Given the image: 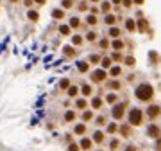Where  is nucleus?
<instances>
[{
	"instance_id": "obj_11",
	"label": "nucleus",
	"mask_w": 161,
	"mask_h": 151,
	"mask_svg": "<svg viewBox=\"0 0 161 151\" xmlns=\"http://www.w3.org/2000/svg\"><path fill=\"white\" fill-rule=\"evenodd\" d=\"M79 70L80 72H86V70H88V65H86V63H79Z\"/></svg>"
},
{
	"instance_id": "obj_16",
	"label": "nucleus",
	"mask_w": 161,
	"mask_h": 151,
	"mask_svg": "<svg viewBox=\"0 0 161 151\" xmlns=\"http://www.w3.org/2000/svg\"><path fill=\"white\" fill-rule=\"evenodd\" d=\"M68 94H70V95H75V94H77V88H75V86H70V88H68Z\"/></svg>"
},
{
	"instance_id": "obj_33",
	"label": "nucleus",
	"mask_w": 161,
	"mask_h": 151,
	"mask_svg": "<svg viewBox=\"0 0 161 151\" xmlns=\"http://www.w3.org/2000/svg\"><path fill=\"white\" fill-rule=\"evenodd\" d=\"M73 43H77V45L80 43V38H79V36H75V38H73Z\"/></svg>"
},
{
	"instance_id": "obj_13",
	"label": "nucleus",
	"mask_w": 161,
	"mask_h": 151,
	"mask_svg": "<svg viewBox=\"0 0 161 151\" xmlns=\"http://www.w3.org/2000/svg\"><path fill=\"white\" fill-rule=\"evenodd\" d=\"M82 94H84V95H90V94H91V88L88 86V85H86V86L82 88Z\"/></svg>"
},
{
	"instance_id": "obj_20",
	"label": "nucleus",
	"mask_w": 161,
	"mask_h": 151,
	"mask_svg": "<svg viewBox=\"0 0 161 151\" xmlns=\"http://www.w3.org/2000/svg\"><path fill=\"white\" fill-rule=\"evenodd\" d=\"M61 88H68V81H66V79L61 81Z\"/></svg>"
},
{
	"instance_id": "obj_14",
	"label": "nucleus",
	"mask_w": 161,
	"mask_h": 151,
	"mask_svg": "<svg viewBox=\"0 0 161 151\" xmlns=\"http://www.w3.org/2000/svg\"><path fill=\"white\" fill-rule=\"evenodd\" d=\"M29 18H30V20H38V13L30 11V13H29Z\"/></svg>"
},
{
	"instance_id": "obj_38",
	"label": "nucleus",
	"mask_w": 161,
	"mask_h": 151,
	"mask_svg": "<svg viewBox=\"0 0 161 151\" xmlns=\"http://www.w3.org/2000/svg\"><path fill=\"white\" fill-rule=\"evenodd\" d=\"M93 2H95V0H93Z\"/></svg>"
},
{
	"instance_id": "obj_6",
	"label": "nucleus",
	"mask_w": 161,
	"mask_h": 151,
	"mask_svg": "<svg viewBox=\"0 0 161 151\" xmlns=\"http://www.w3.org/2000/svg\"><path fill=\"white\" fill-rule=\"evenodd\" d=\"M149 135H151V137H156V135H158V128H156V126H151V128H149Z\"/></svg>"
},
{
	"instance_id": "obj_28",
	"label": "nucleus",
	"mask_w": 161,
	"mask_h": 151,
	"mask_svg": "<svg viewBox=\"0 0 161 151\" xmlns=\"http://www.w3.org/2000/svg\"><path fill=\"white\" fill-rule=\"evenodd\" d=\"M115 148H118V140H113V142H111V149H115Z\"/></svg>"
},
{
	"instance_id": "obj_29",
	"label": "nucleus",
	"mask_w": 161,
	"mask_h": 151,
	"mask_svg": "<svg viewBox=\"0 0 161 151\" xmlns=\"http://www.w3.org/2000/svg\"><path fill=\"white\" fill-rule=\"evenodd\" d=\"M77 106H79V108H84V106H86V101H79Z\"/></svg>"
},
{
	"instance_id": "obj_8",
	"label": "nucleus",
	"mask_w": 161,
	"mask_h": 151,
	"mask_svg": "<svg viewBox=\"0 0 161 151\" xmlns=\"http://www.w3.org/2000/svg\"><path fill=\"white\" fill-rule=\"evenodd\" d=\"M52 14H54V18H63V11H59V9H56Z\"/></svg>"
},
{
	"instance_id": "obj_36",
	"label": "nucleus",
	"mask_w": 161,
	"mask_h": 151,
	"mask_svg": "<svg viewBox=\"0 0 161 151\" xmlns=\"http://www.w3.org/2000/svg\"><path fill=\"white\" fill-rule=\"evenodd\" d=\"M127 151H134V149H132V148H127Z\"/></svg>"
},
{
	"instance_id": "obj_37",
	"label": "nucleus",
	"mask_w": 161,
	"mask_h": 151,
	"mask_svg": "<svg viewBox=\"0 0 161 151\" xmlns=\"http://www.w3.org/2000/svg\"><path fill=\"white\" fill-rule=\"evenodd\" d=\"M113 2H120V0H113Z\"/></svg>"
},
{
	"instance_id": "obj_7",
	"label": "nucleus",
	"mask_w": 161,
	"mask_h": 151,
	"mask_svg": "<svg viewBox=\"0 0 161 151\" xmlns=\"http://www.w3.org/2000/svg\"><path fill=\"white\" fill-rule=\"evenodd\" d=\"M80 146H82V148H84V149H90V146H91V142L88 140V139H84V140H82V144H80Z\"/></svg>"
},
{
	"instance_id": "obj_17",
	"label": "nucleus",
	"mask_w": 161,
	"mask_h": 151,
	"mask_svg": "<svg viewBox=\"0 0 161 151\" xmlns=\"http://www.w3.org/2000/svg\"><path fill=\"white\" fill-rule=\"evenodd\" d=\"M113 47H115V49H122V47H124V43H122V41H115V43H113Z\"/></svg>"
},
{
	"instance_id": "obj_10",
	"label": "nucleus",
	"mask_w": 161,
	"mask_h": 151,
	"mask_svg": "<svg viewBox=\"0 0 161 151\" xmlns=\"http://www.w3.org/2000/svg\"><path fill=\"white\" fill-rule=\"evenodd\" d=\"M75 133H84V126H82V124H79V126H75Z\"/></svg>"
},
{
	"instance_id": "obj_35",
	"label": "nucleus",
	"mask_w": 161,
	"mask_h": 151,
	"mask_svg": "<svg viewBox=\"0 0 161 151\" xmlns=\"http://www.w3.org/2000/svg\"><path fill=\"white\" fill-rule=\"evenodd\" d=\"M36 2H38V4H43V2H45V0H36Z\"/></svg>"
},
{
	"instance_id": "obj_23",
	"label": "nucleus",
	"mask_w": 161,
	"mask_h": 151,
	"mask_svg": "<svg viewBox=\"0 0 161 151\" xmlns=\"http://www.w3.org/2000/svg\"><path fill=\"white\" fill-rule=\"evenodd\" d=\"M111 74H113V76H118V74H120V69H118V67H116V69H113Z\"/></svg>"
},
{
	"instance_id": "obj_25",
	"label": "nucleus",
	"mask_w": 161,
	"mask_h": 151,
	"mask_svg": "<svg viewBox=\"0 0 161 151\" xmlns=\"http://www.w3.org/2000/svg\"><path fill=\"white\" fill-rule=\"evenodd\" d=\"M106 22H108V23H115V16H108Z\"/></svg>"
},
{
	"instance_id": "obj_2",
	"label": "nucleus",
	"mask_w": 161,
	"mask_h": 151,
	"mask_svg": "<svg viewBox=\"0 0 161 151\" xmlns=\"http://www.w3.org/2000/svg\"><path fill=\"white\" fill-rule=\"evenodd\" d=\"M129 121H131L134 126H138V124L141 122V110H138V108L131 110V113H129Z\"/></svg>"
},
{
	"instance_id": "obj_22",
	"label": "nucleus",
	"mask_w": 161,
	"mask_h": 151,
	"mask_svg": "<svg viewBox=\"0 0 161 151\" xmlns=\"http://www.w3.org/2000/svg\"><path fill=\"white\" fill-rule=\"evenodd\" d=\"M118 34H120L118 29H111V36H118Z\"/></svg>"
},
{
	"instance_id": "obj_30",
	"label": "nucleus",
	"mask_w": 161,
	"mask_h": 151,
	"mask_svg": "<svg viewBox=\"0 0 161 151\" xmlns=\"http://www.w3.org/2000/svg\"><path fill=\"white\" fill-rule=\"evenodd\" d=\"M104 122H106L104 117H99V119H97V124H104Z\"/></svg>"
},
{
	"instance_id": "obj_4",
	"label": "nucleus",
	"mask_w": 161,
	"mask_h": 151,
	"mask_svg": "<svg viewBox=\"0 0 161 151\" xmlns=\"http://www.w3.org/2000/svg\"><path fill=\"white\" fill-rule=\"evenodd\" d=\"M102 79H106V72H102V70L93 72V81H102Z\"/></svg>"
},
{
	"instance_id": "obj_19",
	"label": "nucleus",
	"mask_w": 161,
	"mask_h": 151,
	"mask_svg": "<svg viewBox=\"0 0 161 151\" xmlns=\"http://www.w3.org/2000/svg\"><path fill=\"white\" fill-rule=\"evenodd\" d=\"M88 23H91V25H95V23H97V20H95V16H88Z\"/></svg>"
},
{
	"instance_id": "obj_27",
	"label": "nucleus",
	"mask_w": 161,
	"mask_h": 151,
	"mask_svg": "<svg viewBox=\"0 0 161 151\" xmlns=\"http://www.w3.org/2000/svg\"><path fill=\"white\" fill-rule=\"evenodd\" d=\"M91 119V113L90 111H86V113H84V121H90Z\"/></svg>"
},
{
	"instance_id": "obj_15",
	"label": "nucleus",
	"mask_w": 161,
	"mask_h": 151,
	"mask_svg": "<svg viewBox=\"0 0 161 151\" xmlns=\"http://www.w3.org/2000/svg\"><path fill=\"white\" fill-rule=\"evenodd\" d=\"M73 119H75L73 111H68V113H66V121H73Z\"/></svg>"
},
{
	"instance_id": "obj_9",
	"label": "nucleus",
	"mask_w": 161,
	"mask_h": 151,
	"mask_svg": "<svg viewBox=\"0 0 161 151\" xmlns=\"http://www.w3.org/2000/svg\"><path fill=\"white\" fill-rule=\"evenodd\" d=\"M102 139H104V135H102L100 131H97V133H95V142H100Z\"/></svg>"
},
{
	"instance_id": "obj_1",
	"label": "nucleus",
	"mask_w": 161,
	"mask_h": 151,
	"mask_svg": "<svg viewBox=\"0 0 161 151\" xmlns=\"http://www.w3.org/2000/svg\"><path fill=\"white\" fill-rule=\"evenodd\" d=\"M136 97L141 101H149L152 97V88L151 85H140L138 88H136Z\"/></svg>"
},
{
	"instance_id": "obj_18",
	"label": "nucleus",
	"mask_w": 161,
	"mask_h": 151,
	"mask_svg": "<svg viewBox=\"0 0 161 151\" xmlns=\"http://www.w3.org/2000/svg\"><path fill=\"white\" fill-rule=\"evenodd\" d=\"M100 104H102V101H100V99H93V106H95V108H99Z\"/></svg>"
},
{
	"instance_id": "obj_31",
	"label": "nucleus",
	"mask_w": 161,
	"mask_h": 151,
	"mask_svg": "<svg viewBox=\"0 0 161 151\" xmlns=\"http://www.w3.org/2000/svg\"><path fill=\"white\" fill-rule=\"evenodd\" d=\"M61 32H63V34H68V27L63 25V27H61Z\"/></svg>"
},
{
	"instance_id": "obj_32",
	"label": "nucleus",
	"mask_w": 161,
	"mask_h": 151,
	"mask_svg": "<svg viewBox=\"0 0 161 151\" xmlns=\"http://www.w3.org/2000/svg\"><path fill=\"white\" fill-rule=\"evenodd\" d=\"M102 9L108 11V9H109V4H108V2H106V4H102Z\"/></svg>"
},
{
	"instance_id": "obj_21",
	"label": "nucleus",
	"mask_w": 161,
	"mask_h": 151,
	"mask_svg": "<svg viewBox=\"0 0 161 151\" xmlns=\"http://www.w3.org/2000/svg\"><path fill=\"white\" fill-rule=\"evenodd\" d=\"M63 6H65V7H70V6H72V0H63Z\"/></svg>"
},
{
	"instance_id": "obj_26",
	"label": "nucleus",
	"mask_w": 161,
	"mask_h": 151,
	"mask_svg": "<svg viewBox=\"0 0 161 151\" xmlns=\"http://www.w3.org/2000/svg\"><path fill=\"white\" fill-rule=\"evenodd\" d=\"M68 151H79V148H77V146H75V144H72L70 148H68Z\"/></svg>"
},
{
	"instance_id": "obj_12",
	"label": "nucleus",
	"mask_w": 161,
	"mask_h": 151,
	"mask_svg": "<svg viewBox=\"0 0 161 151\" xmlns=\"http://www.w3.org/2000/svg\"><path fill=\"white\" fill-rule=\"evenodd\" d=\"M70 25H72V27H77V25H79V18H72Z\"/></svg>"
},
{
	"instance_id": "obj_5",
	"label": "nucleus",
	"mask_w": 161,
	"mask_h": 151,
	"mask_svg": "<svg viewBox=\"0 0 161 151\" xmlns=\"http://www.w3.org/2000/svg\"><path fill=\"white\" fill-rule=\"evenodd\" d=\"M147 113H149V117H156V115L159 113V108H158V106H151Z\"/></svg>"
},
{
	"instance_id": "obj_34",
	"label": "nucleus",
	"mask_w": 161,
	"mask_h": 151,
	"mask_svg": "<svg viewBox=\"0 0 161 151\" xmlns=\"http://www.w3.org/2000/svg\"><path fill=\"white\" fill-rule=\"evenodd\" d=\"M125 61H127V65H132V63H134V60H132V58H127Z\"/></svg>"
},
{
	"instance_id": "obj_24",
	"label": "nucleus",
	"mask_w": 161,
	"mask_h": 151,
	"mask_svg": "<svg viewBox=\"0 0 161 151\" xmlns=\"http://www.w3.org/2000/svg\"><path fill=\"white\" fill-rule=\"evenodd\" d=\"M127 29H134V22H132V20L127 22Z\"/></svg>"
},
{
	"instance_id": "obj_3",
	"label": "nucleus",
	"mask_w": 161,
	"mask_h": 151,
	"mask_svg": "<svg viewBox=\"0 0 161 151\" xmlns=\"http://www.w3.org/2000/svg\"><path fill=\"white\" fill-rule=\"evenodd\" d=\"M124 108H125L124 104H118V106H115V108H113V117H115V119H120L122 113H124Z\"/></svg>"
}]
</instances>
